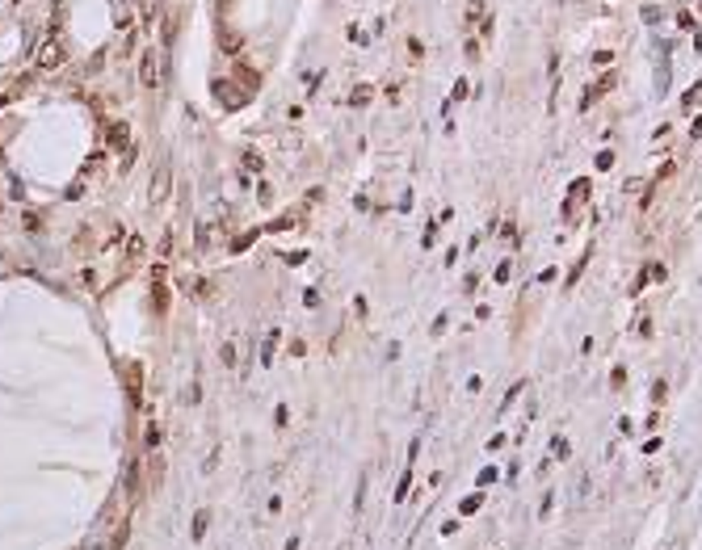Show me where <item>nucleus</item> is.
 Here are the masks:
<instances>
[{"mask_svg": "<svg viewBox=\"0 0 702 550\" xmlns=\"http://www.w3.org/2000/svg\"><path fill=\"white\" fill-rule=\"evenodd\" d=\"M55 59H59V46L50 43L47 50H43V59H38V63H43V68H50V63H55Z\"/></svg>", "mask_w": 702, "mask_h": 550, "instance_id": "nucleus-3", "label": "nucleus"}, {"mask_svg": "<svg viewBox=\"0 0 702 550\" xmlns=\"http://www.w3.org/2000/svg\"><path fill=\"white\" fill-rule=\"evenodd\" d=\"M509 277H514V265H509V261H501V265H496V281H509Z\"/></svg>", "mask_w": 702, "mask_h": 550, "instance_id": "nucleus-4", "label": "nucleus"}, {"mask_svg": "<svg viewBox=\"0 0 702 550\" xmlns=\"http://www.w3.org/2000/svg\"><path fill=\"white\" fill-rule=\"evenodd\" d=\"M479 505H484V496H479V492H475V496H467V500H463V505H459V508H463V512H467V517H471V512H475V508H479Z\"/></svg>", "mask_w": 702, "mask_h": 550, "instance_id": "nucleus-2", "label": "nucleus"}, {"mask_svg": "<svg viewBox=\"0 0 702 550\" xmlns=\"http://www.w3.org/2000/svg\"><path fill=\"white\" fill-rule=\"evenodd\" d=\"M143 85H156V59L151 55L143 59Z\"/></svg>", "mask_w": 702, "mask_h": 550, "instance_id": "nucleus-1", "label": "nucleus"}]
</instances>
